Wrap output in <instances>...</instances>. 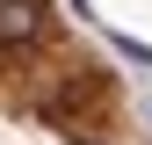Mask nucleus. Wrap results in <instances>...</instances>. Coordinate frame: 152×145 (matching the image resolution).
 I'll use <instances>...</instances> for the list:
<instances>
[{
	"mask_svg": "<svg viewBox=\"0 0 152 145\" xmlns=\"http://www.w3.org/2000/svg\"><path fill=\"white\" fill-rule=\"evenodd\" d=\"M44 36V0H0V51H22Z\"/></svg>",
	"mask_w": 152,
	"mask_h": 145,
	"instance_id": "f257e3e1",
	"label": "nucleus"
}]
</instances>
